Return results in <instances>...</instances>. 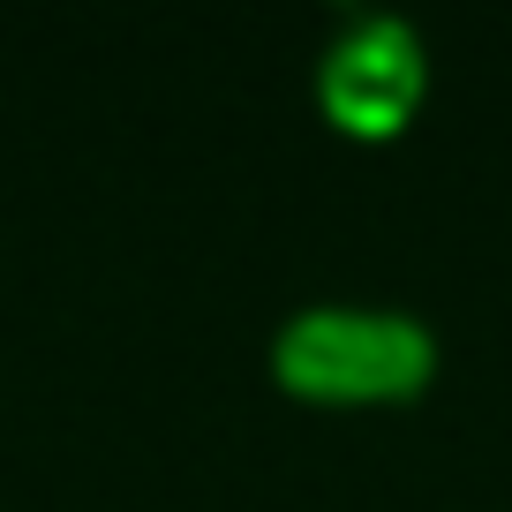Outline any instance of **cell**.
Segmentation results:
<instances>
[{"instance_id": "obj_2", "label": "cell", "mask_w": 512, "mask_h": 512, "mask_svg": "<svg viewBox=\"0 0 512 512\" xmlns=\"http://www.w3.org/2000/svg\"><path fill=\"white\" fill-rule=\"evenodd\" d=\"M324 98H332L347 121L384 128L415 98V38H407L400 23H362V31L332 53V68H324Z\"/></svg>"}, {"instance_id": "obj_1", "label": "cell", "mask_w": 512, "mask_h": 512, "mask_svg": "<svg viewBox=\"0 0 512 512\" xmlns=\"http://www.w3.org/2000/svg\"><path fill=\"white\" fill-rule=\"evenodd\" d=\"M279 377L302 392H407L430 377V332L392 309H309L279 332Z\"/></svg>"}]
</instances>
